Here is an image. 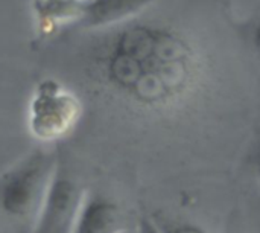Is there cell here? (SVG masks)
<instances>
[{"label":"cell","instance_id":"cell-1","mask_svg":"<svg viewBox=\"0 0 260 233\" xmlns=\"http://www.w3.org/2000/svg\"><path fill=\"white\" fill-rule=\"evenodd\" d=\"M148 11L114 31L99 56L104 84L129 107L152 114L192 108L216 87L207 37L183 20Z\"/></svg>","mask_w":260,"mask_h":233},{"label":"cell","instance_id":"cell-2","mask_svg":"<svg viewBox=\"0 0 260 233\" xmlns=\"http://www.w3.org/2000/svg\"><path fill=\"white\" fill-rule=\"evenodd\" d=\"M56 163L50 153L35 151L11 168L2 179L0 203L3 211L32 226L49 191Z\"/></svg>","mask_w":260,"mask_h":233},{"label":"cell","instance_id":"cell-3","mask_svg":"<svg viewBox=\"0 0 260 233\" xmlns=\"http://www.w3.org/2000/svg\"><path fill=\"white\" fill-rule=\"evenodd\" d=\"M81 114L79 101L75 95L62 90L53 81L43 82L29 110V128L43 142H53L73 130Z\"/></svg>","mask_w":260,"mask_h":233},{"label":"cell","instance_id":"cell-4","mask_svg":"<svg viewBox=\"0 0 260 233\" xmlns=\"http://www.w3.org/2000/svg\"><path fill=\"white\" fill-rule=\"evenodd\" d=\"M85 192L69 169L56 163L46 198L32 223L30 233H72Z\"/></svg>","mask_w":260,"mask_h":233},{"label":"cell","instance_id":"cell-5","mask_svg":"<svg viewBox=\"0 0 260 233\" xmlns=\"http://www.w3.org/2000/svg\"><path fill=\"white\" fill-rule=\"evenodd\" d=\"M163 0H82L76 21L88 29H107L140 15Z\"/></svg>","mask_w":260,"mask_h":233},{"label":"cell","instance_id":"cell-6","mask_svg":"<svg viewBox=\"0 0 260 233\" xmlns=\"http://www.w3.org/2000/svg\"><path fill=\"white\" fill-rule=\"evenodd\" d=\"M125 230L117 205L101 195L85 194L72 233H122Z\"/></svg>","mask_w":260,"mask_h":233},{"label":"cell","instance_id":"cell-7","mask_svg":"<svg viewBox=\"0 0 260 233\" xmlns=\"http://www.w3.org/2000/svg\"><path fill=\"white\" fill-rule=\"evenodd\" d=\"M82 0H30L38 29L44 34L53 32L64 23H75Z\"/></svg>","mask_w":260,"mask_h":233},{"label":"cell","instance_id":"cell-8","mask_svg":"<svg viewBox=\"0 0 260 233\" xmlns=\"http://www.w3.org/2000/svg\"><path fill=\"white\" fill-rule=\"evenodd\" d=\"M160 233H207L197 224L190 223H158L154 221Z\"/></svg>","mask_w":260,"mask_h":233},{"label":"cell","instance_id":"cell-9","mask_svg":"<svg viewBox=\"0 0 260 233\" xmlns=\"http://www.w3.org/2000/svg\"><path fill=\"white\" fill-rule=\"evenodd\" d=\"M247 43L253 53L260 60V17L256 18L247 31Z\"/></svg>","mask_w":260,"mask_h":233},{"label":"cell","instance_id":"cell-10","mask_svg":"<svg viewBox=\"0 0 260 233\" xmlns=\"http://www.w3.org/2000/svg\"><path fill=\"white\" fill-rule=\"evenodd\" d=\"M139 233H160L158 227L155 226L154 220L143 218L139 224Z\"/></svg>","mask_w":260,"mask_h":233},{"label":"cell","instance_id":"cell-11","mask_svg":"<svg viewBox=\"0 0 260 233\" xmlns=\"http://www.w3.org/2000/svg\"><path fill=\"white\" fill-rule=\"evenodd\" d=\"M254 166H256V171H257L260 177V143L257 150H256V156H254Z\"/></svg>","mask_w":260,"mask_h":233},{"label":"cell","instance_id":"cell-12","mask_svg":"<svg viewBox=\"0 0 260 233\" xmlns=\"http://www.w3.org/2000/svg\"><path fill=\"white\" fill-rule=\"evenodd\" d=\"M122 233H126V230H125V232H122Z\"/></svg>","mask_w":260,"mask_h":233}]
</instances>
